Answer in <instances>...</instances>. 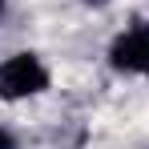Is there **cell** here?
<instances>
[{
	"instance_id": "obj_1",
	"label": "cell",
	"mask_w": 149,
	"mask_h": 149,
	"mask_svg": "<svg viewBox=\"0 0 149 149\" xmlns=\"http://www.w3.org/2000/svg\"><path fill=\"white\" fill-rule=\"evenodd\" d=\"M49 89V69L40 65L36 52H16L0 65V97L4 101H20V97H36Z\"/></svg>"
},
{
	"instance_id": "obj_2",
	"label": "cell",
	"mask_w": 149,
	"mask_h": 149,
	"mask_svg": "<svg viewBox=\"0 0 149 149\" xmlns=\"http://www.w3.org/2000/svg\"><path fill=\"white\" fill-rule=\"evenodd\" d=\"M109 61H113L117 73H145L149 77V24L145 20H137L129 32H121L113 40Z\"/></svg>"
},
{
	"instance_id": "obj_3",
	"label": "cell",
	"mask_w": 149,
	"mask_h": 149,
	"mask_svg": "<svg viewBox=\"0 0 149 149\" xmlns=\"http://www.w3.org/2000/svg\"><path fill=\"white\" fill-rule=\"evenodd\" d=\"M0 149H16V141L8 137V129H0Z\"/></svg>"
},
{
	"instance_id": "obj_4",
	"label": "cell",
	"mask_w": 149,
	"mask_h": 149,
	"mask_svg": "<svg viewBox=\"0 0 149 149\" xmlns=\"http://www.w3.org/2000/svg\"><path fill=\"white\" fill-rule=\"evenodd\" d=\"M81 4H89V8H101V4H109V0H81Z\"/></svg>"
},
{
	"instance_id": "obj_5",
	"label": "cell",
	"mask_w": 149,
	"mask_h": 149,
	"mask_svg": "<svg viewBox=\"0 0 149 149\" xmlns=\"http://www.w3.org/2000/svg\"><path fill=\"white\" fill-rule=\"evenodd\" d=\"M0 16H4V0H0Z\"/></svg>"
}]
</instances>
